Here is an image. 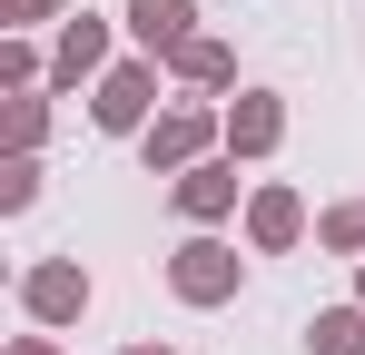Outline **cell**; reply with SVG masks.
<instances>
[{
  "instance_id": "obj_3",
  "label": "cell",
  "mask_w": 365,
  "mask_h": 355,
  "mask_svg": "<svg viewBox=\"0 0 365 355\" xmlns=\"http://www.w3.org/2000/svg\"><path fill=\"white\" fill-rule=\"evenodd\" d=\"M128 30H138L148 50L178 59V50H187V0H128Z\"/></svg>"
},
{
  "instance_id": "obj_10",
  "label": "cell",
  "mask_w": 365,
  "mask_h": 355,
  "mask_svg": "<svg viewBox=\"0 0 365 355\" xmlns=\"http://www.w3.org/2000/svg\"><path fill=\"white\" fill-rule=\"evenodd\" d=\"M287 237H297V197L267 187V197H257V247H287Z\"/></svg>"
},
{
  "instance_id": "obj_9",
  "label": "cell",
  "mask_w": 365,
  "mask_h": 355,
  "mask_svg": "<svg viewBox=\"0 0 365 355\" xmlns=\"http://www.w3.org/2000/svg\"><path fill=\"white\" fill-rule=\"evenodd\" d=\"M277 128H287L277 99H237V118H227V138H237V148H277Z\"/></svg>"
},
{
  "instance_id": "obj_13",
  "label": "cell",
  "mask_w": 365,
  "mask_h": 355,
  "mask_svg": "<svg viewBox=\"0 0 365 355\" xmlns=\"http://www.w3.org/2000/svg\"><path fill=\"white\" fill-rule=\"evenodd\" d=\"M40 10H50V0H10V20H40Z\"/></svg>"
},
{
  "instance_id": "obj_2",
  "label": "cell",
  "mask_w": 365,
  "mask_h": 355,
  "mask_svg": "<svg viewBox=\"0 0 365 355\" xmlns=\"http://www.w3.org/2000/svg\"><path fill=\"white\" fill-rule=\"evenodd\" d=\"M30 316H50V326H60V316H79V306H89V277H79V267H30Z\"/></svg>"
},
{
  "instance_id": "obj_4",
  "label": "cell",
  "mask_w": 365,
  "mask_h": 355,
  "mask_svg": "<svg viewBox=\"0 0 365 355\" xmlns=\"http://www.w3.org/2000/svg\"><path fill=\"white\" fill-rule=\"evenodd\" d=\"M138 118H148V69L99 79V128H138Z\"/></svg>"
},
{
  "instance_id": "obj_15",
  "label": "cell",
  "mask_w": 365,
  "mask_h": 355,
  "mask_svg": "<svg viewBox=\"0 0 365 355\" xmlns=\"http://www.w3.org/2000/svg\"><path fill=\"white\" fill-rule=\"evenodd\" d=\"M20 355H50V346H20Z\"/></svg>"
},
{
  "instance_id": "obj_1",
  "label": "cell",
  "mask_w": 365,
  "mask_h": 355,
  "mask_svg": "<svg viewBox=\"0 0 365 355\" xmlns=\"http://www.w3.org/2000/svg\"><path fill=\"white\" fill-rule=\"evenodd\" d=\"M168 277H178V296H187V306H217V296L237 287V257L197 237V247H178V267H168Z\"/></svg>"
},
{
  "instance_id": "obj_11",
  "label": "cell",
  "mask_w": 365,
  "mask_h": 355,
  "mask_svg": "<svg viewBox=\"0 0 365 355\" xmlns=\"http://www.w3.org/2000/svg\"><path fill=\"white\" fill-rule=\"evenodd\" d=\"M178 69H187V79H197V89H217V79H227L237 59L217 50V40H187V50H178Z\"/></svg>"
},
{
  "instance_id": "obj_5",
  "label": "cell",
  "mask_w": 365,
  "mask_h": 355,
  "mask_svg": "<svg viewBox=\"0 0 365 355\" xmlns=\"http://www.w3.org/2000/svg\"><path fill=\"white\" fill-rule=\"evenodd\" d=\"M227 197H237V178H227V168H187V178H178V207H187V217H217Z\"/></svg>"
},
{
  "instance_id": "obj_6",
  "label": "cell",
  "mask_w": 365,
  "mask_h": 355,
  "mask_svg": "<svg viewBox=\"0 0 365 355\" xmlns=\"http://www.w3.org/2000/svg\"><path fill=\"white\" fill-rule=\"evenodd\" d=\"M99 50H109V30H99V20H69V30H60V59H50V69H60V79H79V69H99Z\"/></svg>"
},
{
  "instance_id": "obj_12",
  "label": "cell",
  "mask_w": 365,
  "mask_h": 355,
  "mask_svg": "<svg viewBox=\"0 0 365 355\" xmlns=\"http://www.w3.org/2000/svg\"><path fill=\"white\" fill-rule=\"evenodd\" d=\"M326 247H365V197H356V207H336V217H326Z\"/></svg>"
},
{
  "instance_id": "obj_7",
  "label": "cell",
  "mask_w": 365,
  "mask_h": 355,
  "mask_svg": "<svg viewBox=\"0 0 365 355\" xmlns=\"http://www.w3.org/2000/svg\"><path fill=\"white\" fill-rule=\"evenodd\" d=\"M306 346H316V355H365V316H356V306L316 316V326H306Z\"/></svg>"
},
{
  "instance_id": "obj_8",
  "label": "cell",
  "mask_w": 365,
  "mask_h": 355,
  "mask_svg": "<svg viewBox=\"0 0 365 355\" xmlns=\"http://www.w3.org/2000/svg\"><path fill=\"white\" fill-rule=\"evenodd\" d=\"M197 138H207V118H197V109H178V118H158V128H148V158H168V168H178Z\"/></svg>"
},
{
  "instance_id": "obj_14",
  "label": "cell",
  "mask_w": 365,
  "mask_h": 355,
  "mask_svg": "<svg viewBox=\"0 0 365 355\" xmlns=\"http://www.w3.org/2000/svg\"><path fill=\"white\" fill-rule=\"evenodd\" d=\"M128 355H168V346H128Z\"/></svg>"
}]
</instances>
